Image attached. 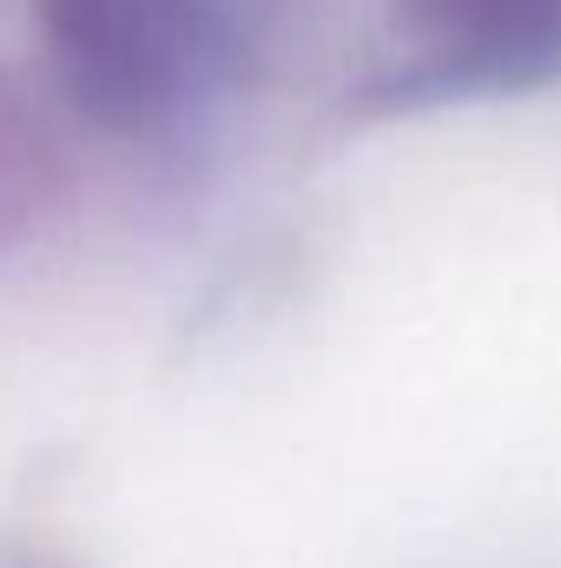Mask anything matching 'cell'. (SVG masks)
Masks as SVG:
<instances>
[{
    "instance_id": "1",
    "label": "cell",
    "mask_w": 561,
    "mask_h": 568,
    "mask_svg": "<svg viewBox=\"0 0 561 568\" xmlns=\"http://www.w3.org/2000/svg\"><path fill=\"white\" fill-rule=\"evenodd\" d=\"M73 100L113 126L178 113L212 60L205 0H33Z\"/></svg>"
},
{
    "instance_id": "2",
    "label": "cell",
    "mask_w": 561,
    "mask_h": 568,
    "mask_svg": "<svg viewBox=\"0 0 561 568\" xmlns=\"http://www.w3.org/2000/svg\"><path fill=\"white\" fill-rule=\"evenodd\" d=\"M404 13L476 60H529L561 40V0H404Z\"/></svg>"
}]
</instances>
